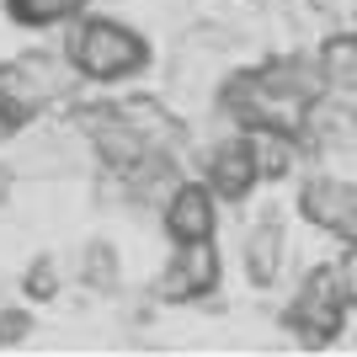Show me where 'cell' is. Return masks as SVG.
<instances>
[{
  "instance_id": "9",
  "label": "cell",
  "mask_w": 357,
  "mask_h": 357,
  "mask_svg": "<svg viewBox=\"0 0 357 357\" xmlns=\"http://www.w3.org/2000/svg\"><path fill=\"white\" fill-rule=\"evenodd\" d=\"M251 149H256V165H261L267 181L288 176L298 165V134H288V128H251Z\"/></svg>"
},
{
  "instance_id": "4",
  "label": "cell",
  "mask_w": 357,
  "mask_h": 357,
  "mask_svg": "<svg viewBox=\"0 0 357 357\" xmlns=\"http://www.w3.org/2000/svg\"><path fill=\"white\" fill-rule=\"evenodd\" d=\"M219 288V251H213V235L208 240H187L176 251V261L155 278V298L160 304H187V298H203Z\"/></svg>"
},
{
  "instance_id": "7",
  "label": "cell",
  "mask_w": 357,
  "mask_h": 357,
  "mask_svg": "<svg viewBox=\"0 0 357 357\" xmlns=\"http://www.w3.org/2000/svg\"><path fill=\"white\" fill-rule=\"evenodd\" d=\"M256 181H261V165H256L251 139H224V144L208 155V187H213V197L240 203V197L256 192Z\"/></svg>"
},
{
  "instance_id": "2",
  "label": "cell",
  "mask_w": 357,
  "mask_h": 357,
  "mask_svg": "<svg viewBox=\"0 0 357 357\" xmlns=\"http://www.w3.org/2000/svg\"><path fill=\"white\" fill-rule=\"evenodd\" d=\"M70 59H48V54H27V59L0 64V134H16L22 123H32L48 102L70 96Z\"/></svg>"
},
{
  "instance_id": "1",
  "label": "cell",
  "mask_w": 357,
  "mask_h": 357,
  "mask_svg": "<svg viewBox=\"0 0 357 357\" xmlns=\"http://www.w3.org/2000/svg\"><path fill=\"white\" fill-rule=\"evenodd\" d=\"M64 59L86 80H128V75L149 70V43L134 27H123L112 16H91L64 38Z\"/></svg>"
},
{
  "instance_id": "3",
  "label": "cell",
  "mask_w": 357,
  "mask_h": 357,
  "mask_svg": "<svg viewBox=\"0 0 357 357\" xmlns=\"http://www.w3.org/2000/svg\"><path fill=\"white\" fill-rule=\"evenodd\" d=\"M347 298L352 294H347L342 267H314L310 278H304V288H298V298L288 304V331H298L310 347L331 342L347 320Z\"/></svg>"
},
{
  "instance_id": "5",
  "label": "cell",
  "mask_w": 357,
  "mask_h": 357,
  "mask_svg": "<svg viewBox=\"0 0 357 357\" xmlns=\"http://www.w3.org/2000/svg\"><path fill=\"white\" fill-rule=\"evenodd\" d=\"M304 219L331 229V235H357V187L342 176H310L298 192Z\"/></svg>"
},
{
  "instance_id": "8",
  "label": "cell",
  "mask_w": 357,
  "mask_h": 357,
  "mask_svg": "<svg viewBox=\"0 0 357 357\" xmlns=\"http://www.w3.org/2000/svg\"><path fill=\"white\" fill-rule=\"evenodd\" d=\"M278 272H283V219L267 213V219L245 235V278H251L256 288H272Z\"/></svg>"
},
{
  "instance_id": "11",
  "label": "cell",
  "mask_w": 357,
  "mask_h": 357,
  "mask_svg": "<svg viewBox=\"0 0 357 357\" xmlns=\"http://www.w3.org/2000/svg\"><path fill=\"white\" fill-rule=\"evenodd\" d=\"M6 6L22 27H54V22H70L86 0H6Z\"/></svg>"
},
{
  "instance_id": "13",
  "label": "cell",
  "mask_w": 357,
  "mask_h": 357,
  "mask_svg": "<svg viewBox=\"0 0 357 357\" xmlns=\"http://www.w3.org/2000/svg\"><path fill=\"white\" fill-rule=\"evenodd\" d=\"M54 294H59V272H54V261H32V272H27V298L48 304Z\"/></svg>"
},
{
  "instance_id": "10",
  "label": "cell",
  "mask_w": 357,
  "mask_h": 357,
  "mask_svg": "<svg viewBox=\"0 0 357 357\" xmlns=\"http://www.w3.org/2000/svg\"><path fill=\"white\" fill-rule=\"evenodd\" d=\"M320 75H326V86L357 96V38H331L320 48Z\"/></svg>"
},
{
  "instance_id": "6",
  "label": "cell",
  "mask_w": 357,
  "mask_h": 357,
  "mask_svg": "<svg viewBox=\"0 0 357 357\" xmlns=\"http://www.w3.org/2000/svg\"><path fill=\"white\" fill-rule=\"evenodd\" d=\"M213 224H219V208H213V187L203 181H181L176 192L165 197V235L187 245V240H208Z\"/></svg>"
},
{
  "instance_id": "14",
  "label": "cell",
  "mask_w": 357,
  "mask_h": 357,
  "mask_svg": "<svg viewBox=\"0 0 357 357\" xmlns=\"http://www.w3.org/2000/svg\"><path fill=\"white\" fill-rule=\"evenodd\" d=\"M32 336V314L27 310H0V347H22Z\"/></svg>"
},
{
  "instance_id": "12",
  "label": "cell",
  "mask_w": 357,
  "mask_h": 357,
  "mask_svg": "<svg viewBox=\"0 0 357 357\" xmlns=\"http://www.w3.org/2000/svg\"><path fill=\"white\" fill-rule=\"evenodd\" d=\"M86 283L96 288V294H112V288H118V256H112L107 240L86 245Z\"/></svg>"
}]
</instances>
